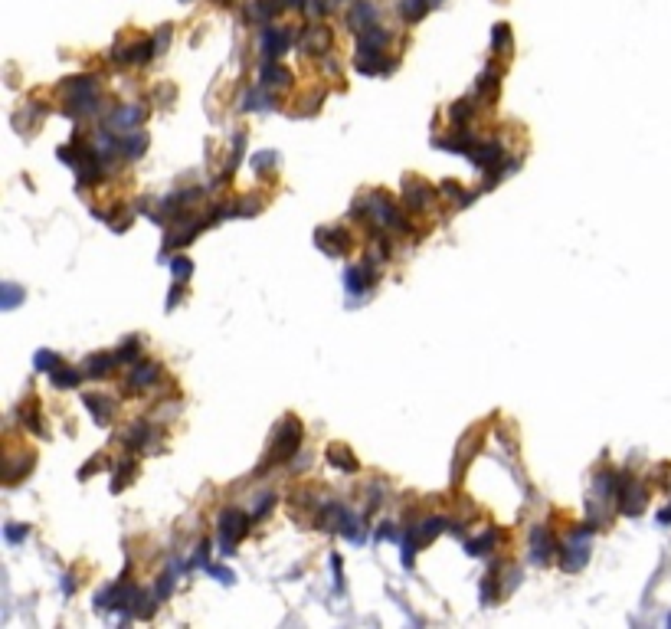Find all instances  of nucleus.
<instances>
[{
  "instance_id": "nucleus-1",
  "label": "nucleus",
  "mask_w": 671,
  "mask_h": 629,
  "mask_svg": "<svg viewBox=\"0 0 671 629\" xmlns=\"http://www.w3.org/2000/svg\"><path fill=\"white\" fill-rule=\"evenodd\" d=\"M226 4H229V0H226Z\"/></svg>"
}]
</instances>
